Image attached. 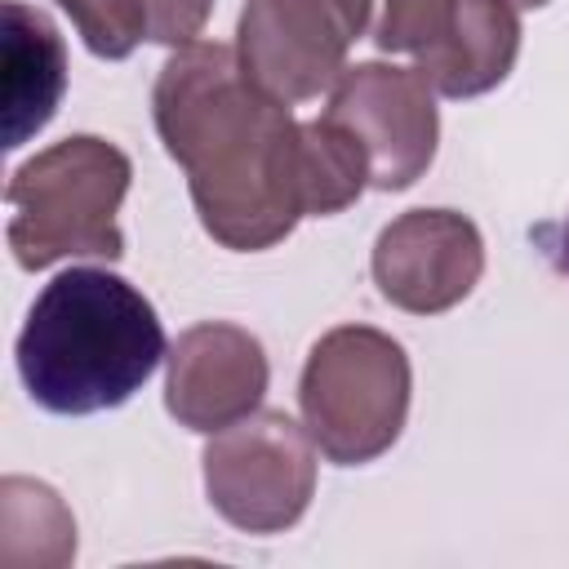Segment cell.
I'll list each match as a JSON object with an SVG mask.
<instances>
[{
    "instance_id": "1",
    "label": "cell",
    "mask_w": 569,
    "mask_h": 569,
    "mask_svg": "<svg viewBox=\"0 0 569 569\" xmlns=\"http://www.w3.org/2000/svg\"><path fill=\"white\" fill-rule=\"evenodd\" d=\"M151 116L182 164L200 227L236 253L280 244L307 218L302 124L231 44L191 40L156 76Z\"/></svg>"
},
{
    "instance_id": "2",
    "label": "cell",
    "mask_w": 569,
    "mask_h": 569,
    "mask_svg": "<svg viewBox=\"0 0 569 569\" xmlns=\"http://www.w3.org/2000/svg\"><path fill=\"white\" fill-rule=\"evenodd\" d=\"M13 356L40 409L84 418L120 409L169 351L142 289L107 267H71L36 293Z\"/></svg>"
},
{
    "instance_id": "3",
    "label": "cell",
    "mask_w": 569,
    "mask_h": 569,
    "mask_svg": "<svg viewBox=\"0 0 569 569\" xmlns=\"http://www.w3.org/2000/svg\"><path fill=\"white\" fill-rule=\"evenodd\" d=\"M129 156L98 133H71L22 160L4 187V236L18 267L44 271L62 258L116 262L124 253L116 213L129 196Z\"/></svg>"
},
{
    "instance_id": "4",
    "label": "cell",
    "mask_w": 569,
    "mask_h": 569,
    "mask_svg": "<svg viewBox=\"0 0 569 569\" xmlns=\"http://www.w3.org/2000/svg\"><path fill=\"white\" fill-rule=\"evenodd\" d=\"M409 356L373 325H338L307 351L298 378L302 422L316 449L338 467L382 458L409 418Z\"/></svg>"
},
{
    "instance_id": "5",
    "label": "cell",
    "mask_w": 569,
    "mask_h": 569,
    "mask_svg": "<svg viewBox=\"0 0 569 569\" xmlns=\"http://www.w3.org/2000/svg\"><path fill=\"white\" fill-rule=\"evenodd\" d=\"M204 493L244 533L293 529L316 493V440L284 409H253L204 445Z\"/></svg>"
},
{
    "instance_id": "6",
    "label": "cell",
    "mask_w": 569,
    "mask_h": 569,
    "mask_svg": "<svg viewBox=\"0 0 569 569\" xmlns=\"http://www.w3.org/2000/svg\"><path fill=\"white\" fill-rule=\"evenodd\" d=\"M373 0H244L236 53L280 102H307L338 84Z\"/></svg>"
},
{
    "instance_id": "7",
    "label": "cell",
    "mask_w": 569,
    "mask_h": 569,
    "mask_svg": "<svg viewBox=\"0 0 569 569\" xmlns=\"http://www.w3.org/2000/svg\"><path fill=\"white\" fill-rule=\"evenodd\" d=\"M329 120L347 124L369 151V187L405 191L413 187L440 142L436 89L418 76V67L396 62H356L329 89Z\"/></svg>"
},
{
    "instance_id": "8",
    "label": "cell",
    "mask_w": 569,
    "mask_h": 569,
    "mask_svg": "<svg viewBox=\"0 0 569 569\" xmlns=\"http://www.w3.org/2000/svg\"><path fill=\"white\" fill-rule=\"evenodd\" d=\"M369 267L391 307L409 316H440L476 289L485 271V240L458 209H409L378 231Z\"/></svg>"
},
{
    "instance_id": "9",
    "label": "cell",
    "mask_w": 569,
    "mask_h": 569,
    "mask_svg": "<svg viewBox=\"0 0 569 569\" xmlns=\"http://www.w3.org/2000/svg\"><path fill=\"white\" fill-rule=\"evenodd\" d=\"M164 369V409L187 431H222L262 409L271 365L262 342L231 320H200L178 333Z\"/></svg>"
},
{
    "instance_id": "10",
    "label": "cell",
    "mask_w": 569,
    "mask_h": 569,
    "mask_svg": "<svg viewBox=\"0 0 569 569\" xmlns=\"http://www.w3.org/2000/svg\"><path fill=\"white\" fill-rule=\"evenodd\" d=\"M67 93V44L49 13L4 0L0 4V111L4 147L36 138Z\"/></svg>"
},
{
    "instance_id": "11",
    "label": "cell",
    "mask_w": 569,
    "mask_h": 569,
    "mask_svg": "<svg viewBox=\"0 0 569 569\" xmlns=\"http://www.w3.org/2000/svg\"><path fill=\"white\" fill-rule=\"evenodd\" d=\"M520 53V13L511 0H458L440 44L418 53V76L445 98L498 89Z\"/></svg>"
},
{
    "instance_id": "12",
    "label": "cell",
    "mask_w": 569,
    "mask_h": 569,
    "mask_svg": "<svg viewBox=\"0 0 569 569\" xmlns=\"http://www.w3.org/2000/svg\"><path fill=\"white\" fill-rule=\"evenodd\" d=\"M76 560V516L67 502L27 476L0 485V565L4 569H62Z\"/></svg>"
},
{
    "instance_id": "13",
    "label": "cell",
    "mask_w": 569,
    "mask_h": 569,
    "mask_svg": "<svg viewBox=\"0 0 569 569\" xmlns=\"http://www.w3.org/2000/svg\"><path fill=\"white\" fill-rule=\"evenodd\" d=\"M302 187L307 218H329L360 200L369 187V151L347 124L329 116L302 120Z\"/></svg>"
},
{
    "instance_id": "14",
    "label": "cell",
    "mask_w": 569,
    "mask_h": 569,
    "mask_svg": "<svg viewBox=\"0 0 569 569\" xmlns=\"http://www.w3.org/2000/svg\"><path fill=\"white\" fill-rule=\"evenodd\" d=\"M84 49L107 58V62H120L138 49V40H147V4L142 0H58Z\"/></svg>"
},
{
    "instance_id": "15",
    "label": "cell",
    "mask_w": 569,
    "mask_h": 569,
    "mask_svg": "<svg viewBox=\"0 0 569 569\" xmlns=\"http://www.w3.org/2000/svg\"><path fill=\"white\" fill-rule=\"evenodd\" d=\"M458 0H378L373 44L382 53H427L445 40Z\"/></svg>"
},
{
    "instance_id": "16",
    "label": "cell",
    "mask_w": 569,
    "mask_h": 569,
    "mask_svg": "<svg viewBox=\"0 0 569 569\" xmlns=\"http://www.w3.org/2000/svg\"><path fill=\"white\" fill-rule=\"evenodd\" d=\"M142 4H147V40L173 49L191 44L213 13V0H142Z\"/></svg>"
},
{
    "instance_id": "17",
    "label": "cell",
    "mask_w": 569,
    "mask_h": 569,
    "mask_svg": "<svg viewBox=\"0 0 569 569\" xmlns=\"http://www.w3.org/2000/svg\"><path fill=\"white\" fill-rule=\"evenodd\" d=\"M511 4H516V9H542L547 0H511Z\"/></svg>"
},
{
    "instance_id": "18",
    "label": "cell",
    "mask_w": 569,
    "mask_h": 569,
    "mask_svg": "<svg viewBox=\"0 0 569 569\" xmlns=\"http://www.w3.org/2000/svg\"><path fill=\"white\" fill-rule=\"evenodd\" d=\"M565 258H569V222H565Z\"/></svg>"
}]
</instances>
